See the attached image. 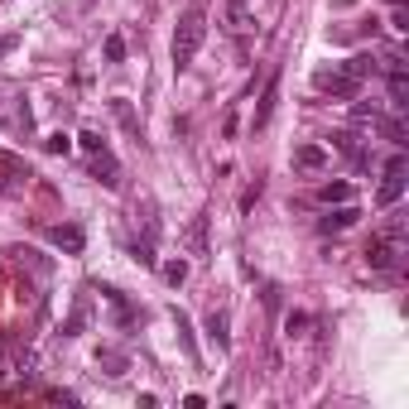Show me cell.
I'll return each mask as SVG.
<instances>
[{
	"instance_id": "obj_3",
	"label": "cell",
	"mask_w": 409,
	"mask_h": 409,
	"mask_svg": "<svg viewBox=\"0 0 409 409\" xmlns=\"http://www.w3.org/2000/svg\"><path fill=\"white\" fill-rule=\"evenodd\" d=\"M400 236H390V231H380V236H371L366 245V265L371 270H395V260H400Z\"/></svg>"
},
{
	"instance_id": "obj_28",
	"label": "cell",
	"mask_w": 409,
	"mask_h": 409,
	"mask_svg": "<svg viewBox=\"0 0 409 409\" xmlns=\"http://www.w3.org/2000/svg\"><path fill=\"white\" fill-rule=\"evenodd\" d=\"M285 327H289V332H299V327H308V318H303V313H289Z\"/></svg>"
},
{
	"instance_id": "obj_27",
	"label": "cell",
	"mask_w": 409,
	"mask_h": 409,
	"mask_svg": "<svg viewBox=\"0 0 409 409\" xmlns=\"http://www.w3.org/2000/svg\"><path fill=\"white\" fill-rule=\"evenodd\" d=\"M48 400H58V405H78V395H73V390H48Z\"/></svg>"
},
{
	"instance_id": "obj_11",
	"label": "cell",
	"mask_w": 409,
	"mask_h": 409,
	"mask_svg": "<svg viewBox=\"0 0 409 409\" xmlns=\"http://www.w3.org/2000/svg\"><path fill=\"white\" fill-rule=\"evenodd\" d=\"M96 366L106 371L111 380H121L125 371H130V357H125V352H116V347H96Z\"/></svg>"
},
{
	"instance_id": "obj_14",
	"label": "cell",
	"mask_w": 409,
	"mask_h": 409,
	"mask_svg": "<svg viewBox=\"0 0 409 409\" xmlns=\"http://www.w3.org/2000/svg\"><path fill=\"white\" fill-rule=\"evenodd\" d=\"M87 318H92V303H87V294H78V308L68 313V323H63V337H82V332H87Z\"/></svg>"
},
{
	"instance_id": "obj_6",
	"label": "cell",
	"mask_w": 409,
	"mask_h": 409,
	"mask_svg": "<svg viewBox=\"0 0 409 409\" xmlns=\"http://www.w3.org/2000/svg\"><path fill=\"white\" fill-rule=\"evenodd\" d=\"M390 63V106L395 111H405L409 106V78H405V63L400 58H385Z\"/></svg>"
},
{
	"instance_id": "obj_21",
	"label": "cell",
	"mask_w": 409,
	"mask_h": 409,
	"mask_svg": "<svg viewBox=\"0 0 409 409\" xmlns=\"http://www.w3.org/2000/svg\"><path fill=\"white\" fill-rule=\"evenodd\" d=\"M68 150H73V135H63V130L43 135V155H68Z\"/></svg>"
},
{
	"instance_id": "obj_10",
	"label": "cell",
	"mask_w": 409,
	"mask_h": 409,
	"mask_svg": "<svg viewBox=\"0 0 409 409\" xmlns=\"http://www.w3.org/2000/svg\"><path fill=\"white\" fill-rule=\"evenodd\" d=\"M357 217H361V207H352V203H337V212H327V217L318 222V227H323L327 236H332V231H347V227H357Z\"/></svg>"
},
{
	"instance_id": "obj_26",
	"label": "cell",
	"mask_w": 409,
	"mask_h": 409,
	"mask_svg": "<svg viewBox=\"0 0 409 409\" xmlns=\"http://www.w3.org/2000/svg\"><path fill=\"white\" fill-rule=\"evenodd\" d=\"M375 116H380V106H366V101H357V106H352V121H357V125H371Z\"/></svg>"
},
{
	"instance_id": "obj_7",
	"label": "cell",
	"mask_w": 409,
	"mask_h": 409,
	"mask_svg": "<svg viewBox=\"0 0 409 409\" xmlns=\"http://www.w3.org/2000/svg\"><path fill=\"white\" fill-rule=\"evenodd\" d=\"M294 168H299V173H318V168H327V150L323 145H299V150H294Z\"/></svg>"
},
{
	"instance_id": "obj_1",
	"label": "cell",
	"mask_w": 409,
	"mask_h": 409,
	"mask_svg": "<svg viewBox=\"0 0 409 409\" xmlns=\"http://www.w3.org/2000/svg\"><path fill=\"white\" fill-rule=\"evenodd\" d=\"M207 39V15H203V5H188L183 15H178V29H173V68L183 73V68H193V58H198V48H203Z\"/></svg>"
},
{
	"instance_id": "obj_29",
	"label": "cell",
	"mask_w": 409,
	"mask_h": 409,
	"mask_svg": "<svg viewBox=\"0 0 409 409\" xmlns=\"http://www.w3.org/2000/svg\"><path fill=\"white\" fill-rule=\"evenodd\" d=\"M0 48H10V43H0Z\"/></svg>"
},
{
	"instance_id": "obj_2",
	"label": "cell",
	"mask_w": 409,
	"mask_h": 409,
	"mask_svg": "<svg viewBox=\"0 0 409 409\" xmlns=\"http://www.w3.org/2000/svg\"><path fill=\"white\" fill-rule=\"evenodd\" d=\"M313 87H318V92H332V96H342V101H357V96H361V82L347 78L342 68H318V73H313Z\"/></svg>"
},
{
	"instance_id": "obj_8",
	"label": "cell",
	"mask_w": 409,
	"mask_h": 409,
	"mask_svg": "<svg viewBox=\"0 0 409 409\" xmlns=\"http://www.w3.org/2000/svg\"><path fill=\"white\" fill-rule=\"evenodd\" d=\"M405 198V173L400 168H385V183H380V193H375V207H395Z\"/></svg>"
},
{
	"instance_id": "obj_24",
	"label": "cell",
	"mask_w": 409,
	"mask_h": 409,
	"mask_svg": "<svg viewBox=\"0 0 409 409\" xmlns=\"http://www.w3.org/2000/svg\"><path fill=\"white\" fill-rule=\"evenodd\" d=\"M106 63H125V39L121 34H106Z\"/></svg>"
},
{
	"instance_id": "obj_18",
	"label": "cell",
	"mask_w": 409,
	"mask_h": 409,
	"mask_svg": "<svg viewBox=\"0 0 409 409\" xmlns=\"http://www.w3.org/2000/svg\"><path fill=\"white\" fill-rule=\"evenodd\" d=\"M207 337H212L222 352L231 347V332H227V313H222V308H217V313H207Z\"/></svg>"
},
{
	"instance_id": "obj_4",
	"label": "cell",
	"mask_w": 409,
	"mask_h": 409,
	"mask_svg": "<svg viewBox=\"0 0 409 409\" xmlns=\"http://www.w3.org/2000/svg\"><path fill=\"white\" fill-rule=\"evenodd\" d=\"M92 178H96L101 188H111V193L121 188V164H116L111 150H96V155H92Z\"/></svg>"
},
{
	"instance_id": "obj_17",
	"label": "cell",
	"mask_w": 409,
	"mask_h": 409,
	"mask_svg": "<svg viewBox=\"0 0 409 409\" xmlns=\"http://www.w3.org/2000/svg\"><path fill=\"white\" fill-rule=\"evenodd\" d=\"M188 250H193V255H207V212H198V217L188 222Z\"/></svg>"
},
{
	"instance_id": "obj_12",
	"label": "cell",
	"mask_w": 409,
	"mask_h": 409,
	"mask_svg": "<svg viewBox=\"0 0 409 409\" xmlns=\"http://www.w3.org/2000/svg\"><path fill=\"white\" fill-rule=\"evenodd\" d=\"M275 101H280V73L265 82V92H260V106H255V130H260V125L275 116Z\"/></svg>"
},
{
	"instance_id": "obj_15",
	"label": "cell",
	"mask_w": 409,
	"mask_h": 409,
	"mask_svg": "<svg viewBox=\"0 0 409 409\" xmlns=\"http://www.w3.org/2000/svg\"><path fill=\"white\" fill-rule=\"evenodd\" d=\"M111 116L121 121V130L130 135V140H140V121H135V106H130L125 96H116V101H111Z\"/></svg>"
},
{
	"instance_id": "obj_23",
	"label": "cell",
	"mask_w": 409,
	"mask_h": 409,
	"mask_svg": "<svg viewBox=\"0 0 409 409\" xmlns=\"http://www.w3.org/2000/svg\"><path fill=\"white\" fill-rule=\"evenodd\" d=\"M164 280H168V285L178 289L183 280H188V260H168V265H164Z\"/></svg>"
},
{
	"instance_id": "obj_22",
	"label": "cell",
	"mask_w": 409,
	"mask_h": 409,
	"mask_svg": "<svg viewBox=\"0 0 409 409\" xmlns=\"http://www.w3.org/2000/svg\"><path fill=\"white\" fill-rule=\"evenodd\" d=\"M135 260H140L145 270H155V265H159V255H155V241H150V236H145V241H135Z\"/></svg>"
},
{
	"instance_id": "obj_5",
	"label": "cell",
	"mask_w": 409,
	"mask_h": 409,
	"mask_svg": "<svg viewBox=\"0 0 409 409\" xmlns=\"http://www.w3.org/2000/svg\"><path fill=\"white\" fill-rule=\"evenodd\" d=\"M250 29H255V20H250V10H245V0H227V34L236 43L250 39Z\"/></svg>"
},
{
	"instance_id": "obj_25",
	"label": "cell",
	"mask_w": 409,
	"mask_h": 409,
	"mask_svg": "<svg viewBox=\"0 0 409 409\" xmlns=\"http://www.w3.org/2000/svg\"><path fill=\"white\" fill-rule=\"evenodd\" d=\"M78 145L87 150V155H96V150H106V140H101V130H82L78 135Z\"/></svg>"
},
{
	"instance_id": "obj_9",
	"label": "cell",
	"mask_w": 409,
	"mask_h": 409,
	"mask_svg": "<svg viewBox=\"0 0 409 409\" xmlns=\"http://www.w3.org/2000/svg\"><path fill=\"white\" fill-rule=\"evenodd\" d=\"M48 241L58 245V250H68V255H82L87 236H82V227H48Z\"/></svg>"
},
{
	"instance_id": "obj_20",
	"label": "cell",
	"mask_w": 409,
	"mask_h": 409,
	"mask_svg": "<svg viewBox=\"0 0 409 409\" xmlns=\"http://www.w3.org/2000/svg\"><path fill=\"white\" fill-rule=\"evenodd\" d=\"M318 203H352V183H323V188H318Z\"/></svg>"
},
{
	"instance_id": "obj_16",
	"label": "cell",
	"mask_w": 409,
	"mask_h": 409,
	"mask_svg": "<svg viewBox=\"0 0 409 409\" xmlns=\"http://www.w3.org/2000/svg\"><path fill=\"white\" fill-rule=\"evenodd\" d=\"M337 68H342V73H347V78L366 82L371 73H375V58H371V53H352V58H347V63H337Z\"/></svg>"
},
{
	"instance_id": "obj_13",
	"label": "cell",
	"mask_w": 409,
	"mask_h": 409,
	"mask_svg": "<svg viewBox=\"0 0 409 409\" xmlns=\"http://www.w3.org/2000/svg\"><path fill=\"white\" fill-rule=\"evenodd\" d=\"M332 145H337V150H342L347 159L357 164V168H366V164H371V155H366V150H361V145H357V135H352V130H342V135H332Z\"/></svg>"
},
{
	"instance_id": "obj_19",
	"label": "cell",
	"mask_w": 409,
	"mask_h": 409,
	"mask_svg": "<svg viewBox=\"0 0 409 409\" xmlns=\"http://www.w3.org/2000/svg\"><path fill=\"white\" fill-rule=\"evenodd\" d=\"M173 327H178V342H183V352L198 361V342H193V323H188V313H178V308H173Z\"/></svg>"
}]
</instances>
